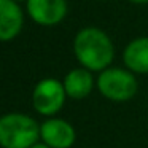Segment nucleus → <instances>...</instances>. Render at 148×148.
<instances>
[{
  "label": "nucleus",
  "instance_id": "1",
  "mask_svg": "<svg viewBox=\"0 0 148 148\" xmlns=\"http://www.w3.org/2000/svg\"><path fill=\"white\" fill-rule=\"evenodd\" d=\"M73 53L81 67L89 72H103L115 59L113 42L99 27H84L73 38Z\"/></svg>",
  "mask_w": 148,
  "mask_h": 148
},
{
  "label": "nucleus",
  "instance_id": "2",
  "mask_svg": "<svg viewBox=\"0 0 148 148\" xmlns=\"http://www.w3.org/2000/svg\"><path fill=\"white\" fill-rule=\"evenodd\" d=\"M42 138L40 126L24 113H7L0 118V143L3 148H30Z\"/></svg>",
  "mask_w": 148,
  "mask_h": 148
},
{
  "label": "nucleus",
  "instance_id": "3",
  "mask_svg": "<svg viewBox=\"0 0 148 148\" xmlns=\"http://www.w3.org/2000/svg\"><path fill=\"white\" fill-rule=\"evenodd\" d=\"M96 86L105 99L112 102H126L137 94V78L127 69L108 67L100 72L97 77Z\"/></svg>",
  "mask_w": 148,
  "mask_h": 148
},
{
  "label": "nucleus",
  "instance_id": "4",
  "mask_svg": "<svg viewBox=\"0 0 148 148\" xmlns=\"http://www.w3.org/2000/svg\"><path fill=\"white\" fill-rule=\"evenodd\" d=\"M67 99L64 83L56 78H45L35 84L32 91V105L43 116H54L62 110Z\"/></svg>",
  "mask_w": 148,
  "mask_h": 148
},
{
  "label": "nucleus",
  "instance_id": "5",
  "mask_svg": "<svg viewBox=\"0 0 148 148\" xmlns=\"http://www.w3.org/2000/svg\"><path fill=\"white\" fill-rule=\"evenodd\" d=\"M67 11V0H27V13L38 26H58L65 19Z\"/></svg>",
  "mask_w": 148,
  "mask_h": 148
},
{
  "label": "nucleus",
  "instance_id": "6",
  "mask_svg": "<svg viewBox=\"0 0 148 148\" xmlns=\"http://www.w3.org/2000/svg\"><path fill=\"white\" fill-rule=\"evenodd\" d=\"M42 140L49 148H70L77 140V132L69 121L49 118L40 126Z\"/></svg>",
  "mask_w": 148,
  "mask_h": 148
},
{
  "label": "nucleus",
  "instance_id": "7",
  "mask_svg": "<svg viewBox=\"0 0 148 148\" xmlns=\"http://www.w3.org/2000/svg\"><path fill=\"white\" fill-rule=\"evenodd\" d=\"M24 13L14 0H0V40L10 42L21 34Z\"/></svg>",
  "mask_w": 148,
  "mask_h": 148
},
{
  "label": "nucleus",
  "instance_id": "8",
  "mask_svg": "<svg viewBox=\"0 0 148 148\" xmlns=\"http://www.w3.org/2000/svg\"><path fill=\"white\" fill-rule=\"evenodd\" d=\"M123 62L132 73L148 75V37L129 42L123 51Z\"/></svg>",
  "mask_w": 148,
  "mask_h": 148
},
{
  "label": "nucleus",
  "instance_id": "9",
  "mask_svg": "<svg viewBox=\"0 0 148 148\" xmlns=\"http://www.w3.org/2000/svg\"><path fill=\"white\" fill-rule=\"evenodd\" d=\"M64 88L67 97L75 100L84 99L91 94V91L94 89V78L88 69L80 67L70 70L64 78Z\"/></svg>",
  "mask_w": 148,
  "mask_h": 148
},
{
  "label": "nucleus",
  "instance_id": "10",
  "mask_svg": "<svg viewBox=\"0 0 148 148\" xmlns=\"http://www.w3.org/2000/svg\"><path fill=\"white\" fill-rule=\"evenodd\" d=\"M30 148H49V147H48V145H45V143H43V142H42V143H40V142H38V143H35V145H34V147H30Z\"/></svg>",
  "mask_w": 148,
  "mask_h": 148
},
{
  "label": "nucleus",
  "instance_id": "11",
  "mask_svg": "<svg viewBox=\"0 0 148 148\" xmlns=\"http://www.w3.org/2000/svg\"><path fill=\"white\" fill-rule=\"evenodd\" d=\"M129 2H132V3H138V5H142V3H148V0H129Z\"/></svg>",
  "mask_w": 148,
  "mask_h": 148
},
{
  "label": "nucleus",
  "instance_id": "12",
  "mask_svg": "<svg viewBox=\"0 0 148 148\" xmlns=\"http://www.w3.org/2000/svg\"><path fill=\"white\" fill-rule=\"evenodd\" d=\"M14 2H18V3H19V2H27V0H14Z\"/></svg>",
  "mask_w": 148,
  "mask_h": 148
}]
</instances>
